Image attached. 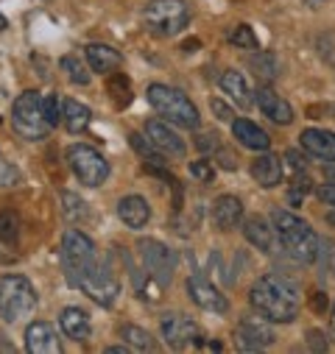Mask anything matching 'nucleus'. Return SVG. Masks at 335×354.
Returning a JSON list of instances; mask_svg holds the SVG:
<instances>
[{"label": "nucleus", "mask_w": 335, "mask_h": 354, "mask_svg": "<svg viewBox=\"0 0 335 354\" xmlns=\"http://www.w3.org/2000/svg\"><path fill=\"white\" fill-rule=\"evenodd\" d=\"M248 301L260 315H266V321L291 324L299 315L302 296H299V285L285 274H263L251 285Z\"/></svg>", "instance_id": "nucleus-1"}, {"label": "nucleus", "mask_w": 335, "mask_h": 354, "mask_svg": "<svg viewBox=\"0 0 335 354\" xmlns=\"http://www.w3.org/2000/svg\"><path fill=\"white\" fill-rule=\"evenodd\" d=\"M271 223H274V232H277L280 243L285 245V251L296 262H316L318 259L321 237L302 218H296V215H291L285 209H274L271 212Z\"/></svg>", "instance_id": "nucleus-2"}, {"label": "nucleus", "mask_w": 335, "mask_h": 354, "mask_svg": "<svg viewBox=\"0 0 335 354\" xmlns=\"http://www.w3.org/2000/svg\"><path fill=\"white\" fill-rule=\"evenodd\" d=\"M148 104L168 120V123H176L182 129H199L201 118L199 109L190 104V98L176 90V86H168V84H151L148 86Z\"/></svg>", "instance_id": "nucleus-3"}, {"label": "nucleus", "mask_w": 335, "mask_h": 354, "mask_svg": "<svg viewBox=\"0 0 335 354\" xmlns=\"http://www.w3.org/2000/svg\"><path fill=\"white\" fill-rule=\"evenodd\" d=\"M12 126L23 140H45L51 126L45 120V98L37 90H26L12 104Z\"/></svg>", "instance_id": "nucleus-4"}, {"label": "nucleus", "mask_w": 335, "mask_h": 354, "mask_svg": "<svg viewBox=\"0 0 335 354\" xmlns=\"http://www.w3.org/2000/svg\"><path fill=\"white\" fill-rule=\"evenodd\" d=\"M37 307V290L34 285L20 274L0 277V318L15 324L31 315Z\"/></svg>", "instance_id": "nucleus-5"}, {"label": "nucleus", "mask_w": 335, "mask_h": 354, "mask_svg": "<svg viewBox=\"0 0 335 354\" xmlns=\"http://www.w3.org/2000/svg\"><path fill=\"white\" fill-rule=\"evenodd\" d=\"M145 28L156 37H176L190 26V9L185 0H151L143 12Z\"/></svg>", "instance_id": "nucleus-6"}, {"label": "nucleus", "mask_w": 335, "mask_h": 354, "mask_svg": "<svg viewBox=\"0 0 335 354\" xmlns=\"http://www.w3.org/2000/svg\"><path fill=\"white\" fill-rule=\"evenodd\" d=\"M75 288H81L84 293H87L93 301H98L101 307H112L115 299H118V293H120V282H118V277L112 271L109 259H104V257H96L90 262V268L78 277V285Z\"/></svg>", "instance_id": "nucleus-7"}, {"label": "nucleus", "mask_w": 335, "mask_h": 354, "mask_svg": "<svg viewBox=\"0 0 335 354\" xmlns=\"http://www.w3.org/2000/svg\"><path fill=\"white\" fill-rule=\"evenodd\" d=\"M67 165L75 173V179L87 187H101L109 179V162L93 145H84V142L70 145L67 148Z\"/></svg>", "instance_id": "nucleus-8"}, {"label": "nucleus", "mask_w": 335, "mask_h": 354, "mask_svg": "<svg viewBox=\"0 0 335 354\" xmlns=\"http://www.w3.org/2000/svg\"><path fill=\"white\" fill-rule=\"evenodd\" d=\"M96 245L93 240L78 232V229H67L64 237H62V262H64V274H67V282L75 288L78 285V277L90 268V262L96 259Z\"/></svg>", "instance_id": "nucleus-9"}, {"label": "nucleus", "mask_w": 335, "mask_h": 354, "mask_svg": "<svg viewBox=\"0 0 335 354\" xmlns=\"http://www.w3.org/2000/svg\"><path fill=\"white\" fill-rule=\"evenodd\" d=\"M137 254H140V259H143L145 274H148L159 288L171 285L174 268H176V259H174V251H171V248H168L165 243H159V240H154V237H145V240L137 243Z\"/></svg>", "instance_id": "nucleus-10"}, {"label": "nucleus", "mask_w": 335, "mask_h": 354, "mask_svg": "<svg viewBox=\"0 0 335 354\" xmlns=\"http://www.w3.org/2000/svg\"><path fill=\"white\" fill-rule=\"evenodd\" d=\"M159 329H162V337L171 348H193V346H201V329L196 321H190L188 315L182 313H168L162 315L159 321Z\"/></svg>", "instance_id": "nucleus-11"}, {"label": "nucleus", "mask_w": 335, "mask_h": 354, "mask_svg": "<svg viewBox=\"0 0 335 354\" xmlns=\"http://www.w3.org/2000/svg\"><path fill=\"white\" fill-rule=\"evenodd\" d=\"M235 343L240 351H260L274 343V329L266 324V315H243L235 329Z\"/></svg>", "instance_id": "nucleus-12"}, {"label": "nucleus", "mask_w": 335, "mask_h": 354, "mask_svg": "<svg viewBox=\"0 0 335 354\" xmlns=\"http://www.w3.org/2000/svg\"><path fill=\"white\" fill-rule=\"evenodd\" d=\"M145 137L168 159H185V153H188L185 140L174 129H168V123H162V120H148L145 123Z\"/></svg>", "instance_id": "nucleus-13"}, {"label": "nucleus", "mask_w": 335, "mask_h": 354, "mask_svg": "<svg viewBox=\"0 0 335 354\" xmlns=\"http://www.w3.org/2000/svg\"><path fill=\"white\" fill-rule=\"evenodd\" d=\"M188 296H190V301H196V304H199L201 310H207V313H215V315L229 313L226 296H224L212 282H207L204 277H190V279H188Z\"/></svg>", "instance_id": "nucleus-14"}, {"label": "nucleus", "mask_w": 335, "mask_h": 354, "mask_svg": "<svg viewBox=\"0 0 335 354\" xmlns=\"http://www.w3.org/2000/svg\"><path fill=\"white\" fill-rule=\"evenodd\" d=\"M26 351L28 354H62V340L56 326L48 321H34L26 329Z\"/></svg>", "instance_id": "nucleus-15"}, {"label": "nucleus", "mask_w": 335, "mask_h": 354, "mask_svg": "<svg viewBox=\"0 0 335 354\" xmlns=\"http://www.w3.org/2000/svg\"><path fill=\"white\" fill-rule=\"evenodd\" d=\"M255 101H257V109L277 126H291L293 123V109L285 98H280V93L269 90V86H263V90L255 93Z\"/></svg>", "instance_id": "nucleus-16"}, {"label": "nucleus", "mask_w": 335, "mask_h": 354, "mask_svg": "<svg viewBox=\"0 0 335 354\" xmlns=\"http://www.w3.org/2000/svg\"><path fill=\"white\" fill-rule=\"evenodd\" d=\"M299 145L302 151H307L310 156L321 159V162H335V134L324 131V129H305L299 134Z\"/></svg>", "instance_id": "nucleus-17"}, {"label": "nucleus", "mask_w": 335, "mask_h": 354, "mask_svg": "<svg viewBox=\"0 0 335 354\" xmlns=\"http://www.w3.org/2000/svg\"><path fill=\"white\" fill-rule=\"evenodd\" d=\"M240 221H243V204H240V198H235V196L215 198V204H212V223L221 232H232L235 226H240Z\"/></svg>", "instance_id": "nucleus-18"}, {"label": "nucleus", "mask_w": 335, "mask_h": 354, "mask_svg": "<svg viewBox=\"0 0 335 354\" xmlns=\"http://www.w3.org/2000/svg\"><path fill=\"white\" fill-rule=\"evenodd\" d=\"M251 176H255V182L266 190L277 187L282 182V159L277 153H263L251 162Z\"/></svg>", "instance_id": "nucleus-19"}, {"label": "nucleus", "mask_w": 335, "mask_h": 354, "mask_svg": "<svg viewBox=\"0 0 335 354\" xmlns=\"http://www.w3.org/2000/svg\"><path fill=\"white\" fill-rule=\"evenodd\" d=\"M232 134L243 148H251V151H269V145H271V137L257 123H251L246 118L232 120Z\"/></svg>", "instance_id": "nucleus-20"}, {"label": "nucleus", "mask_w": 335, "mask_h": 354, "mask_svg": "<svg viewBox=\"0 0 335 354\" xmlns=\"http://www.w3.org/2000/svg\"><path fill=\"white\" fill-rule=\"evenodd\" d=\"M118 215L129 229L137 232L151 221V207H148V201L143 196H126V198L118 201Z\"/></svg>", "instance_id": "nucleus-21"}, {"label": "nucleus", "mask_w": 335, "mask_h": 354, "mask_svg": "<svg viewBox=\"0 0 335 354\" xmlns=\"http://www.w3.org/2000/svg\"><path fill=\"white\" fill-rule=\"evenodd\" d=\"M84 53H87L90 67H93L96 73H101V75H109V73H115V70L123 64V56H120L115 48L101 45V42L87 45V48H84Z\"/></svg>", "instance_id": "nucleus-22"}, {"label": "nucleus", "mask_w": 335, "mask_h": 354, "mask_svg": "<svg viewBox=\"0 0 335 354\" xmlns=\"http://www.w3.org/2000/svg\"><path fill=\"white\" fill-rule=\"evenodd\" d=\"M59 326H62V332L70 337V340H75V343H84L90 337V318H87V313L84 310H78V307H67V310H62V315H59Z\"/></svg>", "instance_id": "nucleus-23"}, {"label": "nucleus", "mask_w": 335, "mask_h": 354, "mask_svg": "<svg viewBox=\"0 0 335 354\" xmlns=\"http://www.w3.org/2000/svg\"><path fill=\"white\" fill-rule=\"evenodd\" d=\"M221 90H224L240 109H248L251 104H255V95H251L243 73H237V70H224V75H221Z\"/></svg>", "instance_id": "nucleus-24"}, {"label": "nucleus", "mask_w": 335, "mask_h": 354, "mask_svg": "<svg viewBox=\"0 0 335 354\" xmlns=\"http://www.w3.org/2000/svg\"><path fill=\"white\" fill-rule=\"evenodd\" d=\"M243 234H246V240H248L251 245L260 248L263 254H271V251H274V240H277L274 234H277V232H274V226H269L263 218H257V215L248 218L246 226H243Z\"/></svg>", "instance_id": "nucleus-25"}, {"label": "nucleus", "mask_w": 335, "mask_h": 354, "mask_svg": "<svg viewBox=\"0 0 335 354\" xmlns=\"http://www.w3.org/2000/svg\"><path fill=\"white\" fill-rule=\"evenodd\" d=\"M90 120H93V115H90V109L84 106V104H78V101H73V98H67V101L62 104V123H64V129H67L70 134L87 131Z\"/></svg>", "instance_id": "nucleus-26"}, {"label": "nucleus", "mask_w": 335, "mask_h": 354, "mask_svg": "<svg viewBox=\"0 0 335 354\" xmlns=\"http://www.w3.org/2000/svg\"><path fill=\"white\" fill-rule=\"evenodd\" d=\"M107 93H109L112 104H115L118 109H123V106L132 104V81H129L123 73H112L109 81H107Z\"/></svg>", "instance_id": "nucleus-27"}, {"label": "nucleus", "mask_w": 335, "mask_h": 354, "mask_svg": "<svg viewBox=\"0 0 335 354\" xmlns=\"http://www.w3.org/2000/svg\"><path fill=\"white\" fill-rule=\"evenodd\" d=\"M248 64H251V70H255V75L260 81H266V84L280 75V62H277L274 53H257V56L248 59Z\"/></svg>", "instance_id": "nucleus-28"}, {"label": "nucleus", "mask_w": 335, "mask_h": 354, "mask_svg": "<svg viewBox=\"0 0 335 354\" xmlns=\"http://www.w3.org/2000/svg\"><path fill=\"white\" fill-rule=\"evenodd\" d=\"M120 337H123V340H126L132 348H140V351H154V348H156L154 337H151L145 329L134 326V324H126V326L120 329Z\"/></svg>", "instance_id": "nucleus-29"}, {"label": "nucleus", "mask_w": 335, "mask_h": 354, "mask_svg": "<svg viewBox=\"0 0 335 354\" xmlns=\"http://www.w3.org/2000/svg\"><path fill=\"white\" fill-rule=\"evenodd\" d=\"M62 212L70 223H75V221L87 218V204H84L75 193H62Z\"/></svg>", "instance_id": "nucleus-30"}, {"label": "nucleus", "mask_w": 335, "mask_h": 354, "mask_svg": "<svg viewBox=\"0 0 335 354\" xmlns=\"http://www.w3.org/2000/svg\"><path fill=\"white\" fill-rule=\"evenodd\" d=\"M229 42H232L235 48H246V50H257V48H260V45H257V34L251 31V26H246V23L235 26V31L229 34Z\"/></svg>", "instance_id": "nucleus-31"}, {"label": "nucleus", "mask_w": 335, "mask_h": 354, "mask_svg": "<svg viewBox=\"0 0 335 354\" xmlns=\"http://www.w3.org/2000/svg\"><path fill=\"white\" fill-rule=\"evenodd\" d=\"M59 67L67 73L70 81H75V84H90V73L84 70V64H81L75 56H62V59H59Z\"/></svg>", "instance_id": "nucleus-32"}, {"label": "nucleus", "mask_w": 335, "mask_h": 354, "mask_svg": "<svg viewBox=\"0 0 335 354\" xmlns=\"http://www.w3.org/2000/svg\"><path fill=\"white\" fill-rule=\"evenodd\" d=\"M310 190H313V185H310L307 176H296V179L291 182V187H288V204H291V207H299V204L307 198Z\"/></svg>", "instance_id": "nucleus-33"}, {"label": "nucleus", "mask_w": 335, "mask_h": 354, "mask_svg": "<svg viewBox=\"0 0 335 354\" xmlns=\"http://www.w3.org/2000/svg\"><path fill=\"white\" fill-rule=\"evenodd\" d=\"M132 145H134V148H137V153L148 162V167H156V165H162V162H165V159H162V153H159L148 140L143 142V137H140V134H132Z\"/></svg>", "instance_id": "nucleus-34"}, {"label": "nucleus", "mask_w": 335, "mask_h": 354, "mask_svg": "<svg viewBox=\"0 0 335 354\" xmlns=\"http://www.w3.org/2000/svg\"><path fill=\"white\" fill-rule=\"evenodd\" d=\"M190 176L196 182H212L215 179V167H212V162H207V159H196V162H190Z\"/></svg>", "instance_id": "nucleus-35"}, {"label": "nucleus", "mask_w": 335, "mask_h": 354, "mask_svg": "<svg viewBox=\"0 0 335 354\" xmlns=\"http://www.w3.org/2000/svg\"><path fill=\"white\" fill-rule=\"evenodd\" d=\"M0 240H17V215L0 212Z\"/></svg>", "instance_id": "nucleus-36"}, {"label": "nucleus", "mask_w": 335, "mask_h": 354, "mask_svg": "<svg viewBox=\"0 0 335 354\" xmlns=\"http://www.w3.org/2000/svg\"><path fill=\"white\" fill-rule=\"evenodd\" d=\"M45 120H48V126H51V129L62 123V104H59V98H56V95L45 98Z\"/></svg>", "instance_id": "nucleus-37"}, {"label": "nucleus", "mask_w": 335, "mask_h": 354, "mask_svg": "<svg viewBox=\"0 0 335 354\" xmlns=\"http://www.w3.org/2000/svg\"><path fill=\"white\" fill-rule=\"evenodd\" d=\"M20 254L15 251V240H0V262L9 265V262H17Z\"/></svg>", "instance_id": "nucleus-38"}, {"label": "nucleus", "mask_w": 335, "mask_h": 354, "mask_svg": "<svg viewBox=\"0 0 335 354\" xmlns=\"http://www.w3.org/2000/svg\"><path fill=\"white\" fill-rule=\"evenodd\" d=\"M17 170L12 167V165H6V162H0V187H9V185H17Z\"/></svg>", "instance_id": "nucleus-39"}, {"label": "nucleus", "mask_w": 335, "mask_h": 354, "mask_svg": "<svg viewBox=\"0 0 335 354\" xmlns=\"http://www.w3.org/2000/svg\"><path fill=\"white\" fill-rule=\"evenodd\" d=\"M196 145H199L201 151H218V148H221L218 134H201V137L196 140Z\"/></svg>", "instance_id": "nucleus-40"}, {"label": "nucleus", "mask_w": 335, "mask_h": 354, "mask_svg": "<svg viewBox=\"0 0 335 354\" xmlns=\"http://www.w3.org/2000/svg\"><path fill=\"white\" fill-rule=\"evenodd\" d=\"M316 196H318V201H321V204L335 207V185H321V187L316 190Z\"/></svg>", "instance_id": "nucleus-41"}, {"label": "nucleus", "mask_w": 335, "mask_h": 354, "mask_svg": "<svg viewBox=\"0 0 335 354\" xmlns=\"http://www.w3.org/2000/svg\"><path fill=\"white\" fill-rule=\"evenodd\" d=\"M210 106H212V112H215V118H218V120H232V109H229L224 101L212 98V101H210Z\"/></svg>", "instance_id": "nucleus-42"}, {"label": "nucleus", "mask_w": 335, "mask_h": 354, "mask_svg": "<svg viewBox=\"0 0 335 354\" xmlns=\"http://www.w3.org/2000/svg\"><path fill=\"white\" fill-rule=\"evenodd\" d=\"M310 307H313V313H324L327 310V293H321V290H316L313 296H310Z\"/></svg>", "instance_id": "nucleus-43"}, {"label": "nucleus", "mask_w": 335, "mask_h": 354, "mask_svg": "<svg viewBox=\"0 0 335 354\" xmlns=\"http://www.w3.org/2000/svg\"><path fill=\"white\" fill-rule=\"evenodd\" d=\"M307 343H310V348H313V351H327V340H324V335H321V332H316V329L307 335Z\"/></svg>", "instance_id": "nucleus-44"}, {"label": "nucleus", "mask_w": 335, "mask_h": 354, "mask_svg": "<svg viewBox=\"0 0 335 354\" xmlns=\"http://www.w3.org/2000/svg\"><path fill=\"white\" fill-rule=\"evenodd\" d=\"M285 159L291 162V167H293V170H305V156H302L299 151H288V153H285Z\"/></svg>", "instance_id": "nucleus-45"}, {"label": "nucleus", "mask_w": 335, "mask_h": 354, "mask_svg": "<svg viewBox=\"0 0 335 354\" xmlns=\"http://www.w3.org/2000/svg\"><path fill=\"white\" fill-rule=\"evenodd\" d=\"M182 50H188V53H193V50H199V39H188V42L182 45Z\"/></svg>", "instance_id": "nucleus-46"}, {"label": "nucleus", "mask_w": 335, "mask_h": 354, "mask_svg": "<svg viewBox=\"0 0 335 354\" xmlns=\"http://www.w3.org/2000/svg\"><path fill=\"white\" fill-rule=\"evenodd\" d=\"M107 351H109V354H126V346H109Z\"/></svg>", "instance_id": "nucleus-47"}, {"label": "nucleus", "mask_w": 335, "mask_h": 354, "mask_svg": "<svg viewBox=\"0 0 335 354\" xmlns=\"http://www.w3.org/2000/svg\"><path fill=\"white\" fill-rule=\"evenodd\" d=\"M327 223H329V226H335V212H329V215H327Z\"/></svg>", "instance_id": "nucleus-48"}, {"label": "nucleus", "mask_w": 335, "mask_h": 354, "mask_svg": "<svg viewBox=\"0 0 335 354\" xmlns=\"http://www.w3.org/2000/svg\"><path fill=\"white\" fill-rule=\"evenodd\" d=\"M6 26H9V23H6V17H3V15H0V31H3Z\"/></svg>", "instance_id": "nucleus-49"}, {"label": "nucleus", "mask_w": 335, "mask_h": 354, "mask_svg": "<svg viewBox=\"0 0 335 354\" xmlns=\"http://www.w3.org/2000/svg\"><path fill=\"white\" fill-rule=\"evenodd\" d=\"M329 326H332V335H335V307H332V321H329Z\"/></svg>", "instance_id": "nucleus-50"}, {"label": "nucleus", "mask_w": 335, "mask_h": 354, "mask_svg": "<svg viewBox=\"0 0 335 354\" xmlns=\"http://www.w3.org/2000/svg\"><path fill=\"white\" fill-rule=\"evenodd\" d=\"M327 179H332V185H335V170H327Z\"/></svg>", "instance_id": "nucleus-51"}]
</instances>
